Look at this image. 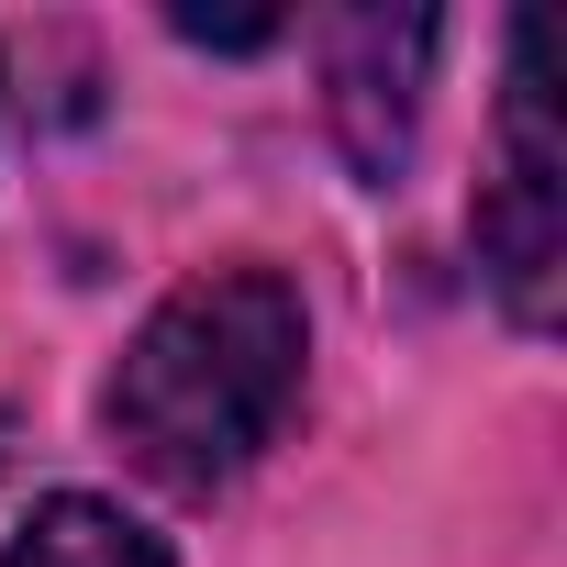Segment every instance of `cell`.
Returning a JSON list of instances; mask_svg holds the SVG:
<instances>
[{
  "instance_id": "277c9868",
  "label": "cell",
  "mask_w": 567,
  "mask_h": 567,
  "mask_svg": "<svg viewBox=\"0 0 567 567\" xmlns=\"http://www.w3.org/2000/svg\"><path fill=\"white\" fill-rule=\"evenodd\" d=\"M0 567H167V545L123 512V501H90V489H56Z\"/></svg>"
},
{
  "instance_id": "3957f363",
  "label": "cell",
  "mask_w": 567,
  "mask_h": 567,
  "mask_svg": "<svg viewBox=\"0 0 567 567\" xmlns=\"http://www.w3.org/2000/svg\"><path fill=\"white\" fill-rule=\"evenodd\" d=\"M423 56H434V23L423 12H346L334 23V123H346V156L368 178H390L401 145H412Z\"/></svg>"
},
{
  "instance_id": "7a4b0ae2",
  "label": "cell",
  "mask_w": 567,
  "mask_h": 567,
  "mask_svg": "<svg viewBox=\"0 0 567 567\" xmlns=\"http://www.w3.org/2000/svg\"><path fill=\"white\" fill-rule=\"evenodd\" d=\"M478 256L501 278L512 323H556V267H567V178L545 123V34H512V101H501V178L478 200Z\"/></svg>"
},
{
  "instance_id": "5b68a950",
  "label": "cell",
  "mask_w": 567,
  "mask_h": 567,
  "mask_svg": "<svg viewBox=\"0 0 567 567\" xmlns=\"http://www.w3.org/2000/svg\"><path fill=\"white\" fill-rule=\"evenodd\" d=\"M0 445H12V423H0Z\"/></svg>"
},
{
  "instance_id": "6da1fadb",
  "label": "cell",
  "mask_w": 567,
  "mask_h": 567,
  "mask_svg": "<svg viewBox=\"0 0 567 567\" xmlns=\"http://www.w3.org/2000/svg\"><path fill=\"white\" fill-rule=\"evenodd\" d=\"M301 368H312L301 290L278 267H212L145 312V334L101 390V423L156 489H223L278 445Z\"/></svg>"
}]
</instances>
